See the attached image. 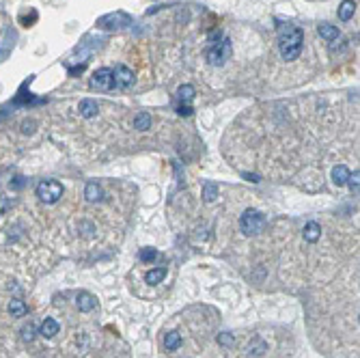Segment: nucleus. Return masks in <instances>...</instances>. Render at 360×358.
Segmentation results:
<instances>
[{"label":"nucleus","mask_w":360,"mask_h":358,"mask_svg":"<svg viewBox=\"0 0 360 358\" xmlns=\"http://www.w3.org/2000/svg\"><path fill=\"white\" fill-rule=\"evenodd\" d=\"M149 125H151V115L149 113H138L136 115V119H134V127L136 129H149Z\"/></svg>","instance_id":"obj_20"},{"label":"nucleus","mask_w":360,"mask_h":358,"mask_svg":"<svg viewBox=\"0 0 360 358\" xmlns=\"http://www.w3.org/2000/svg\"><path fill=\"white\" fill-rule=\"evenodd\" d=\"M37 197H39V201L52 205L63 197V186L58 184L56 179H43V181H39V186H37Z\"/></svg>","instance_id":"obj_3"},{"label":"nucleus","mask_w":360,"mask_h":358,"mask_svg":"<svg viewBox=\"0 0 360 358\" xmlns=\"http://www.w3.org/2000/svg\"><path fill=\"white\" fill-rule=\"evenodd\" d=\"M278 32H280V56L285 61H296L302 52V43H304V30L300 26H285L278 24Z\"/></svg>","instance_id":"obj_1"},{"label":"nucleus","mask_w":360,"mask_h":358,"mask_svg":"<svg viewBox=\"0 0 360 358\" xmlns=\"http://www.w3.org/2000/svg\"><path fill=\"white\" fill-rule=\"evenodd\" d=\"M216 199H218V186L207 181V184L203 186V201H205V203H214Z\"/></svg>","instance_id":"obj_19"},{"label":"nucleus","mask_w":360,"mask_h":358,"mask_svg":"<svg viewBox=\"0 0 360 358\" xmlns=\"http://www.w3.org/2000/svg\"><path fill=\"white\" fill-rule=\"evenodd\" d=\"M35 335H37L35 324L28 322V326H24V328H22V339H24V341H32V339H35Z\"/></svg>","instance_id":"obj_23"},{"label":"nucleus","mask_w":360,"mask_h":358,"mask_svg":"<svg viewBox=\"0 0 360 358\" xmlns=\"http://www.w3.org/2000/svg\"><path fill=\"white\" fill-rule=\"evenodd\" d=\"M58 330H61V326H58V322L54 320V317H45L41 328H39V335L45 337V339H52V337L58 335Z\"/></svg>","instance_id":"obj_9"},{"label":"nucleus","mask_w":360,"mask_h":358,"mask_svg":"<svg viewBox=\"0 0 360 358\" xmlns=\"http://www.w3.org/2000/svg\"><path fill=\"white\" fill-rule=\"evenodd\" d=\"M138 259H140L142 263H151V261H155V259H158V250H155V248H140Z\"/></svg>","instance_id":"obj_21"},{"label":"nucleus","mask_w":360,"mask_h":358,"mask_svg":"<svg viewBox=\"0 0 360 358\" xmlns=\"http://www.w3.org/2000/svg\"><path fill=\"white\" fill-rule=\"evenodd\" d=\"M22 132L24 134H32V132H35V121H24L22 123Z\"/></svg>","instance_id":"obj_27"},{"label":"nucleus","mask_w":360,"mask_h":358,"mask_svg":"<svg viewBox=\"0 0 360 358\" xmlns=\"http://www.w3.org/2000/svg\"><path fill=\"white\" fill-rule=\"evenodd\" d=\"M348 177H350V168L345 164H337L332 168V181H335L337 186H345L348 184Z\"/></svg>","instance_id":"obj_12"},{"label":"nucleus","mask_w":360,"mask_h":358,"mask_svg":"<svg viewBox=\"0 0 360 358\" xmlns=\"http://www.w3.org/2000/svg\"><path fill=\"white\" fill-rule=\"evenodd\" d=\"M317 32L322 39H326V41H335V39H339V35H341L337 26H332V24H319Z\"/></svg>","instance_id":"obj_13"},{"label":"nucleus","mask_w":360,"mask_h":358,"mask_svg":"<svg viewBox=\"0 0 360 358\" xmlns=\"http://www.w3.org/2000/svg\"><path fill=\"white\" fill-rule=\"evenodd\" d=\"M113 76H115V89H127V87H132V82H134L132 69H129L127 65H123V63L115 65Z\"/></svg>","instance_id":"obj_6"},{"label":"nucleus","mask_w":360,"mask_h":358,"mask_svg":"<svg viewBox=\"0 0 360 358\" xmlns=\"http://www.w3.org/2000/svg\"><path fill=\"white\" fill-rule=\"evenodd\" d=\"M263 227H265V218H263V214H261V212L246 210L244 214H241L240 229H241L244 236H257V233L263 231Z\"/></svg>","instance_id":"obj_2"},{"label":"nucleus","mask_w":360,"mask_h":358,"mask_svg":"<svg viewBox=\"0 0 360 358\" xmlns=\"http://www.w3.org/2000/svg\"><path fill=\"white\" fill-rule=\"evenodd\" d=\"M91 87L97 89V91H110V89H115L113 69H110V67L97 69L95 74H93V78H91Z\"/></svg>","instance_id":"obj_5"},{"label":"nucleus","mask_w":360,"mask_h":358,"mask_svg":"<svg viewBox=\"0 0 360 358\" xmlns=\"http://www.w3.org/2000/svg\"><path fill=\"white\" fill-rule=\"evenodd\" d=\"M84 199H87L89 203H97V201H102L104 199L102 186L97 184V181H89V184L84 186Z\"/></svg>","instance_id":"obj_7"},{"label":"nucleus","mask_w":360,"mask_h":358,"mask_svg":"<svg viewBox=\"0 0 360 358\" xmlns=\"http://www.w3.org/2000/svg\"><path fill=\"white\" fill-rule=\"evenodd\" d=\"M26 313H28V307H26V302L24 300H11L9 302V315L11 317H24Z\"/></svg>","instance_id":"obj_15"},{"label":"nucleus","mask_w":360,"mask_h":358,"mask_svg":"<svg viewBox=\"0 0 360 358\" xmlns=\"http://www.w3.org/2000/svg\"><path fill=\"white\" fill-rule=\"evenodd\" d=\"M177 113H179V115H186V117H188V115H192V108H190L188 104H181V106L177 108Z\"/></svg>","instance_id":"obj_28"},{"label":"nucleus","mask_w":360,"mask_h":358,"mask_svg":"<svg viewBox=\"0 0 360 358\" xmlns=\"http://www.w3.org/2000/svg\"><path fill=\"white\" fill-rule=\"evenodd\" d=\"M181 343H183V339H181L179 333H166V337H164V348L168 350V352H175V350H179Z\"/></svg>","instance_id":"obj_16"},{"label":"nucleus","mask_w":360,"mask_h":358,"mask_svg":"<svg viewBox=\"0 0 360 358\" xmlns=\"http://www.w3.org/2000/svg\"><path fill=\"white\" fill-rule=\"evenodd\" d=\"M205 58H207L209 65H214V67L225 65L227 58H231V39H222V41H218L214 48H209Z\"/></svg>","instance_id":"obj_4"},{"label":"nucleus","mask_w":360,"mask_h":358,"mask_svg":"<svg viewBox=\"0 0 360 358\" xmlns=\"http://www.w3.org/2000/svg\"><path fill=\"white\" fill-rule=\"evenodd\" d=\"M356 13V2L354 0H343L341 6H339V19L341 22H350Z\"/></svg>","instance_id":"obj_11"},{"label":"nucleus","mask_w":360,"mask_h":358,"mask_svg":"<svg viewBox=\"0 0 360 358\" xmlns=\"http://www.w3.org/2000/svg\"><path fill=\"white\" fill-rule=\"evenodd\" d=\"M11 205H13V201L9 197H2V194H0V216H4Z\"/></svg>","instance_id":"obj_25"},{"label":"nucleus","mask_w":360,"mask_h":358,"mask_svg":"<svg viewBox=\"0 0 360 358\" xmlns=\"http://www.w3.org/2000/svg\"><path fill=\"white\" fill-rule=\"evenodd\" d=\"M177 97L181 100V104H190L194 100V87L192 84H181L177 89Z\"/></svg>","instance_id":"obj_18"},{"label":"nucleus","mask_w":360,"mask_h":358,"mask_svg":"<svg viewBox=\"0 0 360 358\" xmlns=\"http://www.w3.org/2000/svg\"><path fill=\"white\" fill-rule=\"evenodd\" d=\"M319 238H322V227H319V223H315V220L306 223V225H304V239H306V242L315 244Z\"/></svg>","instance_id":"obj_10"},{"label":"nucleus","mask_w":360,"mask_h":358,"mask_svg":"<svg viewBox=\"0 0 360 358\" xmlns=\"http://www.w3.org/2000/svg\"><path fill=\"white\" fill-rule=\"evenodd\" d=\"M78 110H80V115L84 117V119H91V117H95V115H97V110H100V106H97V102H95V100H82V102H80V106H78Z\"/></svg>","instance_id":"obj_14"},{"label":"nucleus","mask_w":360,"mask_h":358,"mask_svg":"<svg viewBox=\"0 0 360 358\" xmlns=\"http://www.w3.org/2000/svg\"><path fill=\"white\" fill-rule=\"evenodd\" d=\"M358 177H360V173H350V177H348V184L352 188V192H358Z\"/></svg>","instance_id":"obj_26"},{"label":"nucleus","mask_w":360,"mask_h":358,"mask_svg":"<svg viewBox=\"0 0 360 358\" xmlns=\"http://www.w3.org/2000/svg\"><path fill=\"white\" fill-rule=\"evenodd\" d=\"M265 350H267V346H265L263 341H261V339H254L250 346H248V354H250V356H261V354L265 352Z\"/></svg>","instance_id":"obj_22"},{"label":"nucleus","mask_w":360,"mask_h":358,"mask_svg":"<svg viewBox=\"0 0 360 358\" xmlns=\"http://www.w3.org/2000/svg\"><path fill=\"white\" fill-rule=\"evenodd\" d=\"M76 304H78V309H80L82 313H91V311L97 307V300H95V296L89 294V291H80V294H78Z\"/></svg>","instance_id":"obj_8"},{"label":"nucleus","mask_w":360,"mask_h":358,"mask_svg":"<svg viewBox=\"0 0 360 358\" xmlns=\"http://www.w3.org/2000/svg\"><path fill=\"white\" fill-rule=\"evenodd\" d=\"M244 177L248 181H259V175H250V173H244Z\"/></svg>","instance_id":"obj_29"},{"label":"nucleus","mask_w":360,"mask_h":358,"mask_svg":"<svg viewBox=\"0 0 360 358\" xmlns=\"http://www.w3.org/2000/svg\"><path fill=\"white\" fill-rule=\"evenodd\" d=\"M166 278V268H155V270H149L147 272V276H145V281L149 285H158L162 283Z\"/></svg>","instance_id":"obj_17"},{"label":"nucleus","mask_w":360,"mask_h":358,"mask_svg":"<svg viewBox=\"0 0 360 358\" xmlns=\"http://www.w3.org/2000/svg\"><path fill=\"white\" fill-rule=\"evenodd\" d=\"M218 343H220V346L231 348V346H235V337L229 335V333H220V335H218Z\"/></svg>","instance_id":"obj_24"}]
</instances>
